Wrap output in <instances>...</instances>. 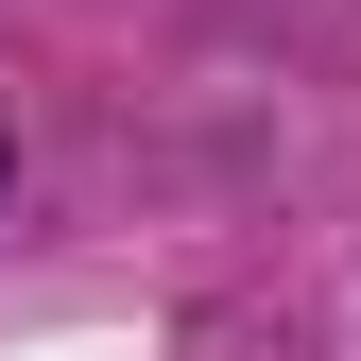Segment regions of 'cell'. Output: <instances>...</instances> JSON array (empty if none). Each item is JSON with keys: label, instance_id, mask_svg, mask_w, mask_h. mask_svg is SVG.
<instances>
[{"label": "cell", "instance_id": "6da1fadb", "mask_svg": "<svg viewBox=\"0 0 361 361\" xmlns=\"http://www.w3.org/2000/svg\"><path fill=\"white\" fill-rule=\"evenodd\" d=\"M0 190H18V138H0Z\"/></svg>", "mask_w": 361, "mask_h": 361}]
</instances>
